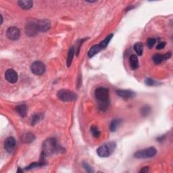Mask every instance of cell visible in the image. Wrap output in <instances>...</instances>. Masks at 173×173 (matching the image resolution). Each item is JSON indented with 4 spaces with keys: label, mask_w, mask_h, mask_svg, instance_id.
I'll return each instance as SVG.
<instances>
[{
    "label": "cell",
    "mask_w": 173,
    "mask_h": 173,
    "mask_svg": "<svg viewBox=\"0 0 173 173\" xmlns=\"http://www.w3.org/2000/svg\"><path fill=\"white\" fill-rule=\"evenodd\" d=\"M171 56H172L171 52H168L164 55H162L160 54H155L153 56L152 59H153V61L155 64H160L163 61L167 60L168 59L170 58Z\"/></svg>",
    "instance_id": "obj_12"
},
{
    "label": "cell",
    "mask_w": 173,
    "mask_h": 173,
    "mask_svg": "<svg viewBox=\"0 0 173 173\" xmlns=\"http://www.w3.org/2000/svg\"><path fill=\"white\" fill-rule=\"evenodd\" d=\"M95 98L98 102L99 109L102 111H105L108 106V89L105 87L97 88L95 91Z\"/></svg>",
    "instance_id": "obj_2"
},
{
    "label": "cell",
    "mask_w": 173,
    "mask_h": 173,
    "mask_svg": "<svg viewBox=\"0 0 173 173\" xmlns=\"http://www.w3.org/2000/svg\"><path fill=\"white\" fill-rule=\"evenodd\" d=\"M1 18H2V21H1V25H2V23H3V17L1 15Z\"/></svg>",
    "instance_id": "obj_30"
},
{
    "label": "cell",
    "mask_w": 173,
    "mask_h": 173,
    "mask_svg": "<svg viewBox=\"0 0 173 173\" xmlns=\"http://www.w3.org/2000/svg\"><path fill=\"white\" fill-rule=\"evenodd\" d=\"M149 171V167H143L141 170H140V172H147Z\"/></svg>",
    "instance_id": "obj_29"
},
{
    "label": "cell",
    "mask_w": 173,
    "mask_h": 173,
    "mask_svg": "<svg viewBox=\"0 0 173 173\" xmlns=\"http://www.w3.org/2000/svg\"><path fill=\"white\" fill-rule=\"evenodd\" d=\"M46 66L42 62L35 61L30 66V70L34 74L41 75L46 72Z\"/></svg>",
    "instance_id": "obj_7"
},
{
    "label": "cell",
    "mask_w": 173,
    "mask_h": 173,
    "mask_svg": "<svg viewBox=\"0 0 173 173\" xmlns=\"http://www.w3.org/2000/svg\"><path fill=\"white\" fill-rule=\"evenodd\" d=\"M35 139V136L33 133H26L22 136V141L24 143H29Z\"/></svg>",
    "instance_id": "obj_17"
},
{
    "label": "cell",
    "mask_w": 173,
    "mask_h": 173,
    "mask_svg": "<svg viewBox=\"0 0 173 173\" xmlns=\"http://www.w3.org/2000/svg\"><path fill=\"white\" fill-rule=\"evenodd\" d=\"M62 150V147L58 145L57 141L54 138H50L44 141L42 147V156L41 159L45 160V158L47 157L48 155H51L54 154L59 153Z\"/></svg>",
    "instance_id": "obj_1"
},
{
    "label": "cell",
    "mask_w": 173,
    "mask_h": 173,
    "mask_svg": "<svg viewBox=\"0 0 173 173\" xmlns=\"http://www.w3.org/2000/svg\"><path fill=\"white\" fill-rule=\"evenodd\" d=\"M5 78L10 83H16L18 81V74L14 69H8L5 72Z\"/></svg>",
    "instance_id": "obj_10"
},
{
    "label": "cell",
    "mask_w": 173,
    "mask_h": 173,
    "mask_svg": "<svg viewBox=\"0 0 173 173\" xmlns=\"http://www.w3.org/2000/svg\"><path fill=\"white\" fill-rule=\"evenodd\" d=\"M121 122H122V120L121 119H114L111 122V123H110V131H111L112 132H115L116 129H118V127H119Z\"/></svg>",
    "instance_id": "obj_19"
},
{
    "label": "cell",
    "mask_w": 173,
    "mask_h": 173,
    "mask_svg": "<svg viewBox=\"0 0 173 173\" xmlns=\"http://www.w3.org/2000/svg\"><path fill=\"white\" fill-rule=\"evenodd\" d=\"M16 112L18 113V115L24 118V117H25L26 115L27 107L25 104L19 105L16 108Z\"/></svg>",
    "instance_id": "obj_18"
},
{
    "label": "cell",
    "mask_w": 173,
    "mask_h": 173,
    "mask_svg": "<svg viewBox=\"0 0 173 173\" xmlns=\"http://www.w3.org/2000/svg\"><path fill=\"white\" fill-rule=\"evenodd\" d=\"M145 84L148 86H154V85L158 84V82L156 81H154V79L150 78H147L145 79Z\"/></svg>",
    "instance_id": "obj_26"
},
{
    "label": "cell",
    "mask_w": 173,
    "mask_h": 173,
    "mask_svg": "<svg viewBox=\"0 0 173 173\" xmlns=\"http://www.w3.org/2000/svg\"><path fill=\"white\" fill-rule=\"evenodd\" d=\"M37 26L39 32H46L50 29L51 24L48 20H37Z\"/></svg>",
    "instance_id": "obj_14"
},
{
    "label": "cell",
    "mask_w": 173,
    "mask_h": 173,
    "mask_svg": "<svg viewBox=\"0 0 173 173\" xmlns=\"http://www.w3.org/2000/svg\"><path fill=\"white\" fill-rule=\"evenodd\" d=\"M74 55V49L73 47H71L70 49H69L68 53V57H67V61H66V64H67L68 67L70 66L72 60H73Z\"/></svg>",
    "instance_id": "obj_20"
},
{
    "label": "cell",
    "mask_w": 173,
    "mask_h": 173,
    "mask_svg": "<svg viewBox=\"0 0 173 173\" xmlns=\"http://www.w3.org/2000/svg\"><path fill=\"white\" fill-rule=\"evenodd\" d=\"M166 46V42H160L158 44V46H156V49L157 50H162L164 48V47Z\"/></svg>",
    "instance_id": "obj_28"
},
{
    "label": "cell",
    "mask_w": 173,
    "mask_h": 173,
    "mask_svg": "<svg viewBox=\"0 0 173 173\" xmlns=\"http://www.w3.org/2000/svg\"><path fill=\"white\" fill-rule=\"evenodd\" d=\"M42 119V115L41 114H35L31 118V125H35Z\"/></svg>",
    "instance_id": "obj_22"
},
{
    "label": "cell",
    "mask_w": 173,
    "mask_h": 173,
    "mask_svg": "<svg viewBox=\"0 0 173 173\" xmlns=\"http://www.w3.org/2000/svg\"><path fill=\"white\" fill-rule=\"evenodd\" d=\"M116 147L115 142H109L98 147L97 154L101 158H108L111 155Z\"/></svg>",
    "instance_id": "obj_4"
},
{
    "label": "cell",
    "mask_w": 173,
    "mask_h": 173,
    "mask_svg": "<svg viewBox=\"0 0 173 173\" xmlns=\"http://www.w3.org/2000/svg\"><path fill=\"white\" fill-rule=\"evenodd\" d=\"M26 33L27 35L29 37H33L36 35V34L39 33V30H38L37 26V20H32V21H29L26 24Z\"/></svg>",
    "instance_id": "obj_8"
},
{
    "label": "cell",
    "mask_w": 173,
    "mask_h": 173,
    "mask_svg": "<svg viewBox=\"0 0 173 173\" xmlns=\"http://www.w3.org/2000/svg\"><path fill=\"white\" fill-rule=\"evenodd\" d=\"M150 112H151L150 107H149L147 106H145L141 108V115L144 116H147L150 113Z\"/></svg>",
    "instance_id": "obj_24"
},
{
    "label": "cell",
    "mask_w": 173,
    "mask_h": 173,
    "mask_svg": "<svg viewBox=\"0 0 173 173\" xmlns=\"http://www.w3.org/2000/svg\"><path fill=\"white\" fill-rule=\"evenodd\" d=\"M113 36H114L113 34H110L109 35L107 36L104 39V40L102 41L99 44L95 45V46H92L91 48H90L89 51H88V54H87L88 57L91 58L95 56L97 54H98L99 51H101L102 50L106 48L107 46H108L110 41H111Z\"/></svg>",
    "instance_id": "obj_3"
},
{
    "label": "cell",
    "mask_w": 173,
    "mask_h": 173,
    "mask_svg": "<svg viewBox=\"0 0 173 173\" xmlns=\"http://www.w3.org/2000/svg\"><path fill=\"white\" fill-rule=\"evenodd\" d=\"M57 97L59 99L64 102L75 101L77 99V95L72 91L67 89H61L57 93Z\"/></svg>",
    "instance_id": "obj_5"
},
{
    "label": "cell",
    "mask_w": 173,
    "mask_h": 173,
    "mask_svg": "<svg viewBox=\"0 0 173 173\" xmlns=\"http://www.w3.org/2000/svg\"><path fill=\"white\" fill-rule=\"evenodd\" d=\"M91 133L92 135L95 138H99L101 135V133H100L98 128L95 126H91Z\"/></svg>",
    "instance_id": "obj_23"
},
{
    "label": "cell",
    "mask_w": 173,
    "mask_h": 173,
    "mask_svg": "<svg viewBox=\"0 0 173 173\" xmlns=\"http://www.w3.org/2000/svg\"><path fill=\"white\" fill-rule=\"evenodd\" d=\"M129 62L130 66L133 70H136L139 67V60H138V58L136 55H131L129 58Z\"/></svg>",
    "instance_id": "obj_16"
},
{
    "label": "cell",
    "mask_w": 173,
    "mask_h": 173,
    "mask_svg": "<svg viewBox=\"0 0 173 173\" xmlns=\"http://www.w3.org/2000/svg\"><path fill=\"white\" fill-rule=\"evenodd\" d=\"M18 6L23 10H29L33 6V2L30 0H20L18 2Z\"/></svg>",
    "instance_id": "obj_15"
},
{
    "label": "cell",
    "mask_w": 173,
    "mask_h": 173,
    "mask_svg": "<svg viewBox=\"0 0 173 173\" xmlns=\"http://www.w3.org/2000/svg\"><path fill=\"white\" fill-rule=\"evenodd\" d=\"M6 35L10 40L16 41L19 39L20 36V31L16 26H11L6 31Z\"/></svg>",
    "instance_id": "obj_9"
},
{
    "label": "cell",
    "mask_w": 173,
    "mask_h": 173,
    "mask_svg": "<svg viewBox=\"0 0 173 173\" xmlns=\"http://www.w3.org/2000/svg\"><path fill=\"white\" fill-rule=\"evenodd\" d=\"M82 166H83V167H84V168L85 169L86 172H94L92 169V168L90 167V166L87 163H86V162H84V163L82 164Z\"/></svg>",
    "instance_id": "obj_27"
},
{
    "label": "cell",
    "mask_w": 173,
    "mask_h": 173,
    "mask_svg": "<svg viewBox=\"0 0 173 173\" xmlns=\"http://www.w3.org/2000/svg\"><path fill=\"white\" fill-rule=\"evenodd\" d=\"M157 153L156 149L154 147H150L147 149L139 150L134 154V158L137 159H145L154 157Z\"/></svg>",
    "instance_id": "obj_6"
},
{
    "label": "cell",
    "mask_w": 173,
    "mask_h": 173,
    "mask_svg": "<svg viewBox=\"0 0 173 173\" xmlns=\"http://www.w3.org/2000/svg\"><path fill=\"white\" fill-rule=\"evenodd\" d=\"M116 94L119 95L120 98H122L123 99H131L134 98L135 96V93L133 91H131V90L128 89H120L117 90L116 91Z\"/></svg>",
    "instance_id": "obj_13"
},
{
    "label": "cell",
    "mask_w": 173,
    "mask_h": 173,
    "mask_svg": "<svg viewBox=\"0 0 173 173\" xmlns=\"http://www.w3.org/2000/svg\"><path fill=\"white\" fill-rule=\"evenodd\" d=\"M155 42H156V40L154 38H149L147 41V46L150 49H151L154 46Z\"/></svg>",
    "instance_id": "obj_25"
},
{
    "label": "cell",
    "mask_w": 173,
    "mask_h": 173,
    "mask_svg": "<svg viewBox=\"0 0 173 173\" xmlns=\"http://www.w3.org/2000/svg\"><path fill=\"white\" fill-rule=\"evenodd\" d=\"M134 50L138 56H142L143 52V46L142 43L137 42L134 45Z\"/></svg>",
    "instance_id": "obj_21"
},
{
    "label": "cell",
    "mask_w": 173,
    "mask_h": 173,
    "mask_svg": "<svg viewBox=\"0 0 173 173\" xmlns=\"http://www.w3.org/2000/svg\"><path fill=\"white\" fill-rule=\"evenodd\" d=\"M16 147V140L14 137H10L6 139L4 142V148L6 151L11 154L14 150Z\"/></svg>",
    "instance_id": "obj_11"
}]
</instances>
